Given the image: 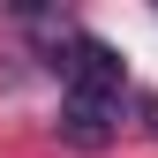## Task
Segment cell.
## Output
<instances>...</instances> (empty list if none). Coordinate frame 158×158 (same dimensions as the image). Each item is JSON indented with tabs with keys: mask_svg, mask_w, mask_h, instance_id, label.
Listing matches in <instances>:
<instances>
[{
	"mask_svg": "<svg viewBox=\"0 0 158 158\" xmlns=\"http://www.w3.org/2000/svg\"><path fill=\"white\" fill-rule=\"evenodd\" d=\"M121 83H128L121 53H113V45H98V38H75V60H68L60 98H75V106H121Z\"/></svg>",
	"mask_w": 158,
	"mask_h": 158,
	"instance_id": "cell-1",
	"label": "cell"
},
{
	"mask_svg": "<svg viewBox=\"0 0 158 158\" xmlns=\"http://www.w3.org/2000/svg\"><path fill=\"white\" fill-rule=\"evenodd\" d=\"M143 121H151V135H158V98H143Z\"/></svg>",
	"mask_w": 158,
	"mask_h": 158,
	"instance_id": "cell-2",
	"label": "cell"
}]
</instances>
